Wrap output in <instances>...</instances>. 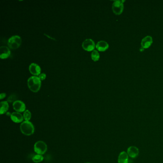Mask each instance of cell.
I'll return each instance as SVG.
<instances>
[{
	"instance_id": "obj_1",
	"label": "cell",
	"mask_w": 163,
	"mask_h": 163,
	"mask_svg": "<svg viewBox=\"0 0 163 163\" xmlns=\"http://www.w3.org/2000/svg\"><path fill=\"white\" fill-rule=\"evenodd\" d=\"M27 85L29 89L33 92H37L41 86V80L38 77L32 76L27 80Z\"/></svg>"
},
{
	"instance_id": "obj_2",
	"label": "cell",
	"mask_w": 163,
	"mask_h": 163,
	"mask_svg": "<svg viewBox=\"0 0 163 163\" xmlns=\"http://www.w3.org/2000/svg\"><path fill=\"white\" fill-rule=\"evenodd\" d=\"M20 128L21 133L25 136H31L35 132V127L30 121H23L21 124Z\"/></svg>"
},
{
	"instance_id": "obj_3",
	"label": "cell",
	"mask_w": 163,
	"mask_h": 163,
	"mask_svg": "<svg viewBox=\"0 0 163 163\" xmlns=\"http://www.w3.org/2000/svg\"><path fill=\"white\" fill-rule=\"evenodd\" d=\"M22 43V39L18 35H13L9 38L8 45L12 49H16L20 46Z\"/></svg>"
},
{
	"instance_id": "obj_4",
	"label": "cell",
	"mask_w": 163,
	"mask_h": 163,
	"mask_svg": "<svg viewBox=\"0 0 163 163\" xmlns=\"http://www.w3.org/2000/svg\"><path fill=\"white\" fill-rule=\"evenodd\" d=\"M34 150L37 154L43 155L47 151V146L44 141H38L34 144Z\"/></svg>"
},
{
	"instance_id": "obj_5",
	"label": "cell",
	"mask_w": 163,
	"mask_h": 163,
	"mask_svg": "<svg viewBox=\"0 0 163 163\" xmlns=\"http://www.w3.org/2000/svg\"><path fill=\"white\" fill-rule=\"evenodd\" d=\"M125 1H115L112 4V9L114 13L116 15H120L122 13L124 9V3Z\"/></svg>"
},
{
	"instance_id": "obj_6",
	"label": "cell",
	"mask_w": 163,
	"mask_h": 163,
	"mask_svg": "<svg viewBox=\"0 0 163 163\" xmlns=\"http://www.w3.org/2000/svg\"><path fill=\"white\" fill-rule=\"evenodd\" d=\"M82 47L85 50L90 52L94 50L96 45L93 40L91 39H87L83 41Z\"/></svg>"
},
{
	"instance_id": "obj_7",
	"label": "cell",
	"mask_w": 163,
	"mask_h": 163,
	"mask_svg": "<svg viewBox=\"0 0 163 163\" xmlns=\"http://www.w3.org/2000/svg\"><path fill=\"white\" fill-rule=\"evenodd\" d=\"M13 109L16 111V112L19 113L25 112L26 109V106L25 103L19 100H17L13 102Z\"/></svg>"
},
{
	"instance_id": "obj_8",
	"label": "cell",
	"mask_w": 163,
	"mask_h": 163,
	"mask_svg": "<svg viewBox=\"0 0 163 163\" xmlns=\"http://www.w3.org/2000/svg\"><path fill=\"white\" fill-rule=\"evenodd\" d=\"M127 153L129 156L133 158H134L137 157L138 156L139 150L137 147L134 146H131L127 149Z\"/></svg>"
},
{
	"instance_id": "obj_9",
	"label": "cell",
	"mask_w": 163,
	"mask_h": 163,
	"mask_svg": "<svg viewBox=\"0 0 163 163\" xmlns=\"http://www.w3.org/2000/svg\"><path fill=\"white\" fill-rule=\"evenodd\" d=\"M29 71L34 76H39L41 73V68L40 66L35 63H32L29 66Z\"/></svg>"
},
{
	"instance_id": "obj_10",
	"label": "cell",
	"mask_w": 163,
	"mask_h": 163,
	"mask_svg": "<svg viewBox=\"0 0 163 163\" xmlns=\"http://www.w3.org/2000/svg\"><path fill=\"white\" fill-rule=\"evenodd\" d=\"M10 118L13 122L15 123H20L23 122V115L21 113L18 112H13L10 115Z\"/></svg>"
},
{
	"instance_id": "obj_11",
	"label": "cell",
	"mask_w": 163,
	"mask_h": 163,
	"mask_svg": "<svg viewBox=\"0 0 163 163\" xmlns=\"http://www.w3.org/2000/svg\"><path fill=\"white\" fill-rule=\"evenodd\" d=\"M153 38L151 36L148 35L143 38L141 41V46L144 49L148 48L153 43Z\"/></svg>"
},
{
	"instance_id": "obj_12",
	"label": "cell",
	"mask_w": 163,
	"mask_h": 163,
	"mask_svg": "<svg viewBox=\"0 0 163 163\" xmlns=\"http://www.w3.org/2000/svg\"><path fill=\"white\" fill-rule=\"evenodd\" d=\"M11 51L9 47L6 46H2L0 47V58L6 59L10 55Z\"/></svg>"
},
{
	"instance_id": "obj_13",
	"label": "cell",
	"mask_w": 163,
	"mask_h": 163,
	"mask_svg": "<svg viewBox=\"0 0 163 163\" xmlns=\"http://www.w3.org/2000/svg\"><path fill=\"white\" fill-rule=\"evenodd\" d=\"M109 47V44L107 43V42L104 41H99L96 45L97 49L101 52L106 51L108 49Z\"/></svg>"
},
{
	"instance_id": "obj_14",
	"label": "cell",
	"mask_w": 163,
	"mask_h": 163,
	"mask_svg": "<svg viewBox=\"0 0 163 163\" xmlns=\"http://www.w3.org/2000/svg\"><path fill=\"white\" fill-rule=\"evenodd\" d=\"M129 156L126 152L122 151L120 153L118 156V163H128Z\"/></svg>"
},
{
	"instance_id": "obj_15",
	"label": "cell",
	"mask_w": 163,
	"mask_h": 163,
	"mask_svg": "<svg viewBox=\"0 0 163 163\" xmlns=\"http://www.w3.org/2000/svg\"><path fill=\"white\" fill-rule=\"evenodd\" d=\"M1 108H0V114L3 115L5 114L9 110V104L7 101H3L1 102Z\"/></svg>"
},
{
	"instance_id": "obj_16",
	"label": "cell",
	"mask_w": 163,
	"mask_h": 163,
	"mask_svg": "<svg viewBox=\"0 0 163 163\" xmlns=\"http://www.w3.org/2000/svg\"><path fill=\"white\" fill-rule=\"evenodd\" d=\"M32 160L34 163H39L43 161L44 160V157L41 154H37L32 157Z\"/></svg>"
},
{
	"instance_id": "obj_17",
	"label": "cell",
	"mask_w": 163,
	"mask_h": 163,
	"mask_svg": "<svg viewBox=\"0 0 163 163\" xmlns=\"http://www.w3.org/2000/svg\"><path fill=\"white\" fill-rule=\"evenodd\" d=\"M91 57H92V59L93 60V61H95V62H96V61H98L99 60L100 55L99 52L97 50H94L92 52Z\"/></svg>"
},
{
	"instance_id": "obj_18",
	"label": "cell",
	"mask_w": 163,
	"mask_h": 163,
	"mask_svg": "<svg viewBox=\"0 0 163 163\" xmlns=\"http://www.w3.org/2000/svg\"><path fill=\"white\" fill-rule=\"evenodd\" d=\"M23 119L25 120V121H30L31 119V117H32L31 112L29 110H26L25 112H23Z\"/></svg>"
},
{
	"instance_id": "obj_19",
	"label": "cell",
	"mask_w": 163,
	"mask_h": 163,
	"mask_svg": "<svg viewBox=\"0 0 163 163\" xmlns=\"http://www.w3.org/2000/svg\"><path fill=\"white\" fill-rule=\"evenodd\" d=\"M38 77L41 80H44L46 78V74L45 73H41L38 76Z\"/></svg>"
},
{
	"instance_id": "obj_20",
	"label": "cell",
	"mask_w": 163,
	"mask_h": 163,
	"mask_svg": "<svg viewBox=\"0 0 163 163\" xmlns=\"http://www.w3.org/2000/svg\"><path fill=\"white\" fill-rule=\"evenodd\" d=\"M13 96H12V95H11V96L9 97V98L7 99V101L8 102H13V101H14V102H15V97H13Z\"/></svg>"
},
{
	"instance_id": "obj_21",
	"label": "cell",
	"mask_w": 163,
	"mask_h": 163,
	"mask_svg": "<svg viewBox=\"0 0 163 163\" xmlns=\"http://www.w3.org/2000/svg\"><path fill=\"white\" fill-rule=\"evenodd\" d=\"M6 95L5 93H2L0 94V99L2 100L6 97Z\"/></svg>"
},
{
	"instance_id": "obj_22",
	"label": "cell",
	"mask_w": 163,
	"mask_h": 163,
	"mask_svg": "<svg viewBox=\"0 0 163 163\" xmlns=\"http://www.w3.org/2000/svg\"></svg>"
}]
</instances>
